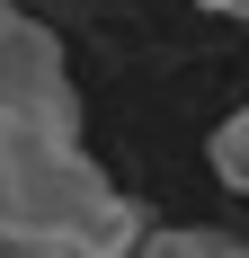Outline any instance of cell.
Here are the masks:
<instances>
[{
	"label": "cell",
	"instance_id": "obj_1",
	"mask_svg": "<svg viewBox=\"0 0 249 258\" xmlns=\"http://www.w3.org/2000/svg\"><path fill=\"white\" fill-rule=\"evenodd\" d=\"M151 214L107 187L80 143L53 134H0V240H36L63 258H134Z\"/></svg>",
	"mask_w": 249,
	"mask_h": 258
},
{
	"label": "cell",
	"instance_id": "obj_2",
	"mask_svg": "<svg viewBox=\"0 0 249 258\" xmlns=\"http://www.w3.org/2000/svg\"><path fill=\"white\" fill-rule=\"evenodd\" d=\"M0 134H53V143H80L72 62H63V45H53V27L27 18V9L0 18Z\"/></svg>",
	"mask_w": 249,
	"mask_h": 258
},
{
	"label": "cell",
	"instance_id": "obj_3",
	"mask_svg": "<svg viewBox=\"0 0 249 258\" xmlns=\"http://www.w3.org/2000/svg\"><path fill=\"white\" fill-rule=\"evenodd\" d=\"M134 258H249V240L231 232H205V223H169V232H143Z\"/></svg>",
	"mask_w": 249,
	"mask_h": 258
},
{
	"label": "cell",
	"instance_id": "obj_4",
	"mask_svg": "<svg viewBox=\"0 0 249 258\" xmlns=\"http://www.w3.org/2000/svg\"><path fill=\"white\" fill-rule=\"evenodd\" d=\"M205 160H214V178H223L231 196H249V107H231L223 125H214V143H205Z\"/></svg>",
	"mask_w": 249,
	"mask_h": 258
},
{
	"label": "cell",
	"instance_id": "obj_5",
	"mask_svg": "<svg viewBox=\"0 0 249 258\" xmlns=\"http://www.w3.org/2000/svg\"><path fill=\"white\" fill-rule=\"evenodd\" d=\"M196 9H214V18H249V0H196Z\"/></svg>",
	"mask_w": 249,
	"mask_h": 258
},
{
	"label": "cell",
	"instance_id": "obj_6",
	"mask_svg": "<svg viewBox=\"0 0 249 258\" xmlns=\"http://www.w3.org/2000/svg\"><path fill=\"white\" fill-rule=\"evenodd\" d=\"M0 18H9V0H0Z\"/></svg>",
	"mask_w": 249,
	"mask_h": 258
},
{
	"label": "cell",
	"instance_id": "obj_7",
	"mask_svg": "<svg viewBox=\"0 0 249 258\" xmlns=\"http://www.w3.org/2000/svg\"><path fill=\"white\" fill-rule=\"evenodd\" d=\"M0 258H9V249H0Z\"/></svg>",
	"mask_w": 249,
	"mask_h": 258
}]
</instances>
